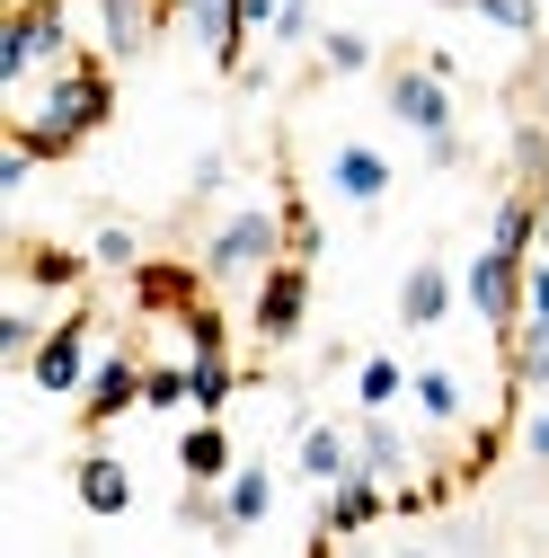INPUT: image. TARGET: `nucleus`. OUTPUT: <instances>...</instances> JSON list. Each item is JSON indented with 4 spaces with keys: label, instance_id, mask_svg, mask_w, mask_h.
<instances>
[{
    "label": "nucleus",
    "instance_id": "nucleus-22",
    "mask_svg": "<svg viewBox=\"0 0 549 558\" xmlns=\"http://www.w3.org/2000/svg\"><path fill=\"white\" fill-rule=\"evenodd\" d=\"M399 399H407V364H399V355H364V364H355V408H364V416H390Z\"/></svg>",
    "mask_w": 549,
    "mask_h": 558
},
{
    "label": "nucleus",
    "instance_id": "nucleus-2",
    "mask_svg": "<svg viewBox=\"0 0 549 558\" xmlns=\"http://www.w3.org/2000/svg\"><path fill=\"white\" fill-rule=\"evenodd\" d=\"M62 62H81L72 45V10L62 0H19L10 19H0V89H36L45 72H62Z\"/></svg>",
    "mask_w": 549,
    "mask_h": 558
},
{
    "label": "nucleus",
    "instance_id": "nucleus-5",
    "mask_svg": "<svg viewBox=\"0 0 549 558\" xmlns=\"http://www.w3.org/2000/svg\"><path fill=\"white\" fill-rule=\"evenodd\" d=\"M523 275H532V257H505V248H478V257L461 266V302L488 319L497 345L523 328Z\"/></svg>",
    "mask_w": 549,
    "mask_h": 558
},
{
    "label": "nucleus",
    "instance_id": "nucleus-37",
    "mask_svg": "<svg viewBox=\"0 0 549 558\" xmlns=\"http://www.w3.org/2000/svg\"><path fill=\"white\" fill-rule=\"evenodd\" d=\"M399 558H435V549H426V541H407V549H399Z\"/></svg>",
    "mask_w": 549,
    "mask_h": 558
},
{
    "label": "nucleus",
    "instance_id": "nucleus-36",
    "mask_svg": "<svg viewBox=\"0 0 549 558\" xmlns=\"http://www.w3.org/2000/svg\"><path fill=\"white\" fill-rule=\"evenodd\" d=\"M532 81H540V107H532V116L549 124V45H532Z\"/></svg>",
    "mask_w": 549,
    "mask_h": 558
},
{
    "label": "nucleus",
    "instance_id": "nucleus-34",
    "mask_svg": "<svg viewBox=\"0 0 549 558\" xmlns=\"http://www.w3.org/2000/svg\"><path fill=\"white\" fill-rule=\"evenodd\" d=\"M27 178H36V151H27V143H10V151H0V195H19Z\"/></svg>",
    "mask_w": 549,
    "mask_h": 558
},
{
    "label": "nucleus",
    "instance_id": "nucleus-11",
    "mask_svg": "<svg viewBox=\"0 0 549 558\" xmlns=\"http://www.w3.org/2000/svg\"><path fill=\"white\" fill-rule=\"evenodd\" d=\"M133 408H143V364H133L124 345H107L89 390H81V426H115V416H133Z\"/></svg>",
    "mask_w": 549,
    "mask_h": 558
},
{
    "label": "nucleus",
    "instance_id": "nucleus-13",
    "mask_svg": "<svg viewBox=\"0 0 549 558\" xmlns=\"http://www.w3.org/2000/svg\"><path fill=\"white\" fill-rule=\"evenodd\" d=\"M355 470H373L381 487H407V470H417V444H407L399 416H355Z\"/></svg>",
    "mask_w": 549,
    "mask_h": 558
},
{
    "label": "nucleus",
    "instance_id": "nucleus-16",
    "mask_svg": "<svg viewBox=\"0 0 549 558\" xmlns=\"http://www.w3.org/2000/svg\"><path fill=\"white\" fill-rule=\"evenodd\" d=\"M328 186L355 204V214H373V204L390 195V151H373V143H337V160H328Z\"/></svg>",
    "mask_w": 549,
    "mask_h": 558
},
{
    "label": "nucleus",
    "instance_id": "nucleus-15",
    "mask_svg": "<svg viewBox=\"0 0 549 558\" xmlns=\"http://www.w3.org/2000/svg\"><path fill=\"white\" fill-rule=\"evenodd\" d=\"M169 10L186 19V36L213 53L222 72H240V62H248V36H240V10H231V0H169Z\"/></svg>",
    "mask_w": 549,
    "mask_h": 558
},
{
    "label": "nucleus",
    "instance_id": "nucleus-30",
    "mask_svg": "<svg viewBox=\"0 0 549 558\" xmlns=\"http://www.w3.org/2000/svg\"><path fill=\"white\" fill-rule=\"evenodd\" d=\"M143 408H195V373L186 364H143Z\"/></svg>",
    "mask_w": 549,
    "mask_h": 558
},
{
    "label": "nucleus",
    "instance_id": "nucleus-19",
    "mask_svg": "<svg viewBox=\"0 0 549 558\" xmlns=\"http://www.w3.org/2000/svg\"><path fill=\"white\" fill-rule=\"evenodd\" d=\"M407 399H417V416H426L435 435H452L461 416H469V390H461L452 364H417V373H407Z\"/></svg>",
    "mask_w": 549,
    "mask_h": 558
},
{
    "label": "nucleus",
    "instance_id": "nucleus-17",
    "mask_svg": "<svg viewBox=\"0 0 549 558\" xmlns=\"http://www.w3.org/2000/svg\"><path fill=\"white\" fill-rule=\"evenodd\" d=\"M72 497H81L98 523H115V514L133 506V470H124L115 452H81V461H72Z\"/></svg>",
    "mask_w": 549,
    "mask_h": 558
},
{
    "label": "nucleus",
    "instance_id": "nucleus-21",
    "mask_svg": "<svg viewBox=\"0 0 549 558\" xmlns=\"http://www.w3.org/2000/svg\"><path fill=\"white\" fill-rule=\"evenodd\" d=\"M178 470L204 478V487H222V478L240 470V452H231V435H222V416H195V426L178 435Z\"/></svg>",
    "mask_w": 549,
    "mask_h": 558
},
{
    "label": "nucleus",
    "instance_id": "nucleus-1",
    "mask_svg": "<svg viewBox=\"0 0 549 558\" xmlns=\"http://www.w3.org/2000/svg\"><path fill=\"white\" fill-rule=\"evenodd\" d=\"M107 116H115V81L98 53H81V62H62V72H45L36 89L10 98V143H27L36 160H72Z\"/></svg>",
    "mask_w": 549,
    "mask_h": 558
},
{
    "label": "nucleus",
    "instance_id": "nucleus-7",
    "mask_svg": "<svg viewBox=\"0 0 549 558\" xmlns=\"http://www.w3.org/2000/svg\"><path fill=\"white\" fill-rule=\"evenodd\" d=\"M89 373H98V345H89V311H62V319L45 328V345H36L27 381H36L45 399H81V390H89Z\"/></svg>",
    "mask_w": 549,
    "mask_h": 558
},
{
    "label": "nucleus",
    "instance_id": "nucleus-27",
    "mask_svg": "<svg viewBox=\"0 0 549 558\" xmlns=\"http://www.w3.org/2000/svg\"><path fill=\"white\" fill-rule=\"evenodd\" d=\"M19 284H36V293H72V284H81V257H72V248H27V257H19Z\"/></svg>",
    "mask_w": 549,
    "mask_h": 558
},
{
    "label": "nucleus",
    "instance_id": "nucleus-18",
    "mask_svg": "<svg viewBox=\"0 0 549 558\" xmlns=\"http://www.w3.org/2000/svg\"><path fill=\"white\" fill-rule=\"evenodd\" d=\"M266 506H274V470H266V461H240V470L222 478V541L257 532V523H266Z\"/></svg>",
    "mask_w": 549,
    "mask_h": 558
},
{
    "label": "nucleus",
    "instance_id": "nucleus-20",
    "mask_svg": "<svg viewBox=\"0 0 549 558\" xmlns=\"http://www.w3.org/2000/svg\"><path fill=\"white\" fill-rule=\"evenodd\" d=\"M160 19H169V0H98V36H107V53H115V62L143 53Z\"/></svg>",
    "mask_w": 549,
    "mask_h": 558
},
{
    "label": "nucleus",
    "instance_id": "nucleus-8",
    "mask_svg": "<svg viewBox=\"0 0 549 558\" xmlns=\"http://www.w3.org/2000/svg\"><path fill=\"white\" fill-rule=\"evenodd\" d=\"M505 381L549 390V257H532V275H523V328L505 337Z\"/></svg>",
    "mask_w": 549,
    "mask_h": 558
},
{
    "label": "nucleus",
    "instance_id": "nucleus-31",
    "mask_svg": "<svg viewBox=\"0 0 549 558\" xmlns=\"http://www.w3.org/2000/svg\"><path fill=\"white\" fill-rule=\"evenodd\" d=\"M178 523H195V532H213V541H222V487L186 478V497H178Z\"/></svg>",
    "mask_w": 549,
    "mask_h": 558
},
{
    "label": "nucleus",
    "instance_id": "nucleus-32",
    "mask_svg": "<svg viewBox=\"0 0 549 558\" xmlns=\"http://www.w3.org/2000/svg\"><path fill=\"white\" fill-rule=\"evenodd\" d=\"M231 186V151H195V178H186V204H213Z\"/></svg>",
    "mask_w": 549,
    "mask_h": 558
},
{
    "label": "nucleus",
    "instance_id": "nucleus-33",
    "mask_svg": "<svg viewBox=\"0 0 549 558\" xmlns=\"http://www.w3.org/2000/svg\"><path fill=\"white\" fill-rule=\"evenodd\" d=\"M426 169H469V133H461V124L426 143Z\"/></svg>",
    "mask_w": 549,
    "mask_h": 558
},
{
    "label": "nucleus",
    "instance_id": "nucleus-23",
    "mask_svg": "<svg viewBox=\"0 0 549 558\" xmlns=\"http://www.w3.org/2000/svg\"><path fill=\"white\" fill-rule=\"evenodd\" d=\"M310 53H319V81H355V72H373V36H364V27H328Z\"/></svg>",
    "mask_w": 549,
    "mask_h": 558
},
{
    "label": "nucleus",
    "instance_id": "nucleus-24",
    "mask_svg": "<svg viewBox=\"0 0 549 558\" xmlns=\"http://www.w3.org/2000/svg\"><path fill=\"white\" fill-rule=\"evenodd\" d=\"M469 19H488V27L514 36V45H540V36H549V10H540V0H469Z\"/></svg>",
    "mask_w": 549,
    "mask_h": 558
},
{
    "label": "nucleus",
    "instance_id": "nucleus-12",
    "mask_svg": "<svg viewBox=\"0 0 549 558\" xmlns=\"http://www.w3.org/2000/svg\"><path fill=\"white\" fill-rule=\"evenodd\" d=\"M293 470L310 478V487H337L355 470V426H328V416H302L293 426Z\"/></svg>",
    "mask_w": 549,
    "mask_h": 558
},
{
    "label": "nucleus",
    "instance_id": "nucleus-9",
    "mask_svg": "<svg viewBox=\"0 0 549 558\" xmlns=\"http://www.w3.org/2000/svg\"><path fill=\"white\" fill-rule=\"evenodd\" d=\"M381 514H390V487H381L373 470H346V478L328 487V506H319V558H328L337 541H355V532H373Z\"/></svg>",
    "mask_w": 549,
    "mask_h": 558
},
{
    "label": "nucleus",
    "instance_id": "nucleus-29",
    "mask_svg": "<svg viewBox=\"0 0 549 558\" xmlns=\"http://www.w3.org/2000/svg\"><path fill=\"white\" fill-rule=\"evenodd\" d=\"M89 266H107V275H133V266H143V240H133V222H98Z\"/></svg>",
    "mask_w": 549,
    "mask_h": 558
},
{
    "label": "nucleus",
    "instance_id": "nucleus-3",
    "mask_svg": "<svg viewBox=\"0 0 549 558\" xmlns=\"http://www.w3.org/2000/svg\"><path fill=\"white\" fill-rule=\"evenodd\" d=\"M284 248H293V231H284V214L274 204H240L231 222H213V240H204V275L213 284H257L266 266H284Z\"/></svg>",
    "mask_w": 549,
    "mask_h": 558
},
{
    "label": "nucleus",
    "instance_id": "nucleus-26",
    "mask_svg": "<svg viewBox=\"0 0 549 558\" xmlns=\"http://www.w3.org/2000/svg\"><path fill=\"white\" fill-rule=\"evenodd\" d=\"M45 328H53V319H36L27 302H10V311H0V364H19V373H27V364H36V345H45Z\"/></svg>",
    "mask_w": 549,
    "mask_h": 558
},
{
    "label": "nucleus",
    "instance_id": "nucleus-4",
    "mask_svg": "<svg viewBox=\"0 0 549 558\" xmlns=\"http://www.w3.org/2000/svg\"><path fill=\"white\" fill-rule=\"evenodd\" d=\"M302 328H310V257H284V266H266V275H257V302H248V337L284 355V345H293Z\"/></svg>",
    "mask_w": 549,
    "mask_h": 558
},
{
    "label": "nucleus",
    "instance_id": "nucleus-25",
    "mask_svg": "<svg viewBox=\"0 0 549 558\" xmlns=\"http://www.w3.org/2000/svg\"><path fill=\"white\" fill-rule=\"evenodd\" d=\"M328 27H319V0H274V27H266V45L274 53H302V45H319Z\"/></svg>",
    "mask_w": 549,
    "mask_h": 558
},
{
    "label": "nucleus",
    "instance_id": "nucleus-10",
    "mask_svg": "<svg viewBox=\"0 0 549 558\" xmlns=\"http://www.w3.org/2000/svg\"><path fill=\"white\" fill-rule=\"evenodd\" d=\"M452 302H461V275L443 266V257H417V266H407L399 275V328H443L452 319Z\"/></svg>",
    "mask_w": 549,
    "mask_h": 558
},
{
    "label": "nucleus",
    "instance_id": "nucleus-14",
    "mask_svg": "<svg viewBox=\"0 0 549 558\" xmlns=\"http://www.w3.org/2000/svg\"><path fill=\"white\" fill-rule=\"evenodd\" d=\"M204 284H213L204 266H169V257H160V266H151V257L133 266V302H143V311H160V319H186V311L204 302Z\"/></svg>",
    "mask_w": 549,
    "mask_h": 558
},
{
    "label": "nucleus",
    "instance_id": "nucleus-6",
    "mask_svg": "<svg viewBox=\"0 0 549 558\" xmlns=\"http://www.w3.org/2000/svg\"><path fill=\"white\" fill-rule=\"evenodd\" d=\"M381 107L417 133V143H435V133H452V72H435V62H390V81H381Z\"/></svg>",
    "mask_w": 549,
    "mask_h": 558
},
{
    "label": "nucleus",
    "instance_id": "nucleus-28",
    "mask_svg": "<svg viewBox=\"0 0 549 558\" xmlns=\"http://www.w3.org/2000/svg\"><path fill=\"white\" fill-rule=\"evenodd\" d=\"M186 373H195V416H222V408H231V390H240L231 355H195Z\"/></svg>",
    "mask_w": 549,
    "mask_h": 558
},
{
    "label": "nucleus",
    "instance_id": "nucleus-38",
    "mask_svg": "<svg viewBox=\"0 0 549 558\" xmlns=\"http://www.w3.org/2000/svg\"><path fill=\"white\" fill-rule=\"evenodd\" d=\"M540 10H549V0H540Z\"/></svg>",
    "mask_w": 549,
    "mask_h": 558
},
{
    "label": "nucleus",
    "instance_id": "nucleus-35",
    "mask_svg": "<svg viewBox=\"0 0 549 558\" xmlns=\"http://www.w3.org/2000/svg\"><path fill=\"white\" fill-rule=\"evenodd\" d=\"M523 452L549 470V408H532V416H523Z\"/></svg>",
    "mask_w": 549,
    "mask_h": 558
}]
</instances>
